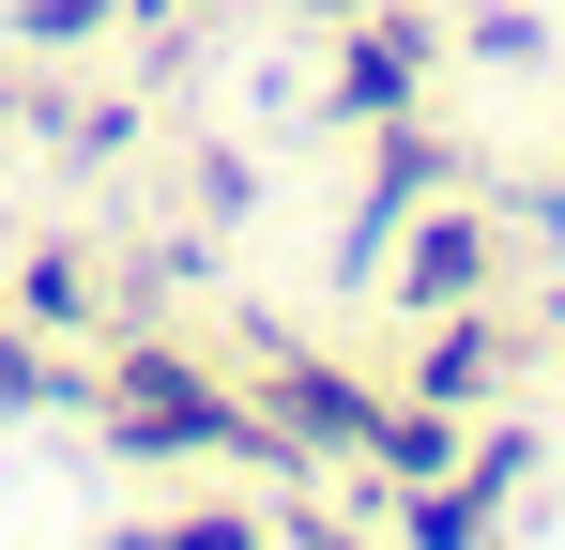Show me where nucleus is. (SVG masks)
<instances>
[{
    "label": "nucleus",
    "instance_id": "nucleus-4",
    "mask_svg": "<svg viewBox=\"0 0 565 550\" xmlns=\"http://www.w3.org/2000/svg\"><path fill=\"white\" fill-rule=\"evenodd\" d=\"M367 458H382V474H413V489H428V474L459 458V429H444V413L413 398V413H367Z\"/></svg>",
    "mask_w": 565,
    "mask_h": 550
},
{
    "label": "nucleus",
    "instance_id": "nucleus-3",
    "mask_svg": "<svg viewBox=\"0 0 565 550\" xmlns=\"http://www.w3.org/2000/svg\"><path fill=\"white\" fill-rule=\"evenodd\" d=\"M473 275H489V245H473L459 214H444V230L413 245V275H397V306H473Z\"/></svg>",
    "mask_w": 565,
    "mask_h": 550
},
{
    "label": "nucleus",
    "instance_id": "nucleus-2",
    "mask_svg": "<svg viewBox=\"0 0 565 550\" xmlns=\"http://www.w3.org/2000/svg\"><path fill=\"white\" fill-rule=\"evenodd\" d=\"M276 413H290V444H367L382 398H352L337 367H276Z\"/></svg>",
    "mask_w": 565,
    "mask_h": 550
},
{
    "label": "nucleus",
    "instance_id": "nucleus-8",
    "mask_svg": "<svg viewBox=\"0 0 565 550\" xmlns=\"http://www.w3.org/2000/svg\"><path fill=\"white\" fill-rule=\"evenodd\" d=\"M0 413H46V367L15 352V337H0Z\"/></svg>",
    "mask_w": 565,
    "mask_h": 550
},
{
    "label": "nucleus",
    "instance_id": "nucleus-6",
    "mask_svg": "<svg viewBox=\"0 0 565 550\" xmlns=\"http://www.w3.org/2000/svg\"><path fill=\"white\" fill-rule=\"evenodd\" d=\"M397 46H413V31H367V62H352V107H397V77H413Z\"/></svg>",
    "mask_w": 565,
    "mask_h": 550
},
{
    "label": "nucleus",
    "instance_id": "nucleus-5",
    "mask_svg": "<svg viewBox=\"0 0 565 550\" xmlns=\"http://www.w3.org/2000/svg\"><path fill=\"white\" fill-rule=\"evenodd\" d=\"M122 550H260V520H230V505H184V520H153V536H122Z\"/></svg>",
    "mask_w": 565,
    "mask_h": 550
},
{
    "label": "nucleus",
    "instance_id": "nucleus-7",
    "mask_svg": "<svg viewBox=\"0 0 565 550\" xmlns=\"http://www.w3.org/2000/svg\"><path fill=\"white\" fill-rule=\"evenodd\" d=\"M93 15H122V0H31L15 31H31V46H62V31H93Z\"/></svg>",
    "mask_w": 565,
    "mask_h": 550
},
{
    "label": "nucleus",
    "instance_id": "nucleus-1",
    "mask_svg": "<svg viewBox=\"0 0 565 550\" xmlns=\"http://www.w3.org/2000/svg\"><path fill=\"white\" fill-rule=\"evenodd\" d=\"M107 398H122V413H107L122 444H260V413H230L184 352H122V367H107Z\"/></svg>",
    "mask_w": 565,
    "mask_h": 550
}]
</instances>
